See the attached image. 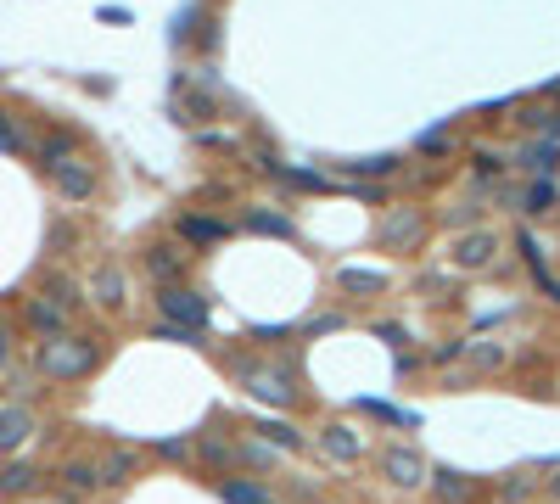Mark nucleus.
<instances>
[{"mask_svg": "<svg viewBox=\"0 0 560 504\" xmlns=\"http://www.w3.org/2000/svg\"><path fill=\"white\" fill-rule=\"evenodd\" d=\"M96 359H101V348L90 342V336H73V331L45 336L40 353H34V364H40L45 381H79V376L96 370Z\"/></svg>", "mask_w": 560, "mask_h": 504, "instance_id": "1", "label": "nucleus"}, {"mask_svg": "<svg viewBox=\"0 0 560 504\" xmlns=\"http://www.w3.org/2000/svg\"><path fill=\"white\" fill-rule=\"evenodd\" d=\"M236 381L258 398V404H269V409H286L297 398V381H292V370H280V364H252V359H241L236 364Z\"/></svg>", "mask_w": 560, "mask_h": 504, "instance_id": "2", "label": "nucleus"}, {"mask_svg": "<svg viewBox=\"0 0 560 504\" xmlns=\"http://www.w3.org/2000/svg\"><path fill=\"white\" fill-rule=\"evenodd\" d=\"M157 314H163V320H174V325H185V331H202V325H208V297L174 280V286H163V292H157Z\"/></svg>", "mask_w": 560, "mask_h": 504, "instance_id": "3", "label": "nucleus"}, {"mask_svg": "<svg viewBox=\"0 0 560 504\" xmlns=\"http://www.w3.org/2000/svg\"><path fill=\"white\" fill-rule=\"evenodd\" d=\"M381 476H387L392 488H432V465H426V454L409 448V443L381 454Z\"/></svg>", "mask_w": 560, "mask_h": 504, "instance_id": "4", "label": "nucleus"}, {"mask_svg": "<svg viewBox=\"0 0 560 504\" xmlns=\"http://www.w3.org/2000/svg\"><path fill=\"white\" fill-rule=\"evenodd\" d=\"M420 236H426V219H420L415 208H392L387 219H381V230H376V241L387 252H415Z\"/></svg>", "mask_w": 560, "mask_h": 504, "instance_id": "5", "label": "nucleus"}, {"mask_svg": "<svg viewBox=\"0 0 560 504\" xmlns=\"http://www.w3.org/2000/svg\"><path fill=\"white\" fill-rule=\"evenodd\" d=\"M45 174H51V185H56L62 202H90V196H96V168L84 163V157H68V163L45 168Z\"/></svg>", "mask_w": 560, "mask_h": 504, "instance_id": "6", "label": "nucleus"}, {"mask_svg": "<svg viewBox=\"0 0 560 504\" xmlns=\"http://www.w3.org/2000/svg\"><path fill=\"white\" fill-rule=\"evenodd\" d=\"M493 252H499V236H493V230H465L448 258H454V269H471V275H476V269L493 264Z\"/></svg>", "mask_w": 560, "mask_h": 504, "instance_id": "7", "label": "nucleus"}, {"mask_svg": "<svg viewBox=\"0 0 560 504\" xmlns=\"http://www.w3.org/2000/svg\"><path fill=\"white\" fill-rule=\"evenodd\" d=\"M146 275H152L157 286H174V280L185 275V252L174 247V241H157V247H146Z\"/></svg>", "mask_w": 560, "mask_h": 504, "instance_id": "8", "label": "nucleus"}, {"mask_svg": "<svg viewBox=\"0 0 560 504\" xmlns=\"http://www.w3.org/2000/svg\"><path fill=\"white\" fill-rule=\"evenodd\" d=\"M320 448H325V454H331V460L353 465V460H359V454H364V437L353 432L348 420H331V426H325V432H320Z\"/></svg>", "mask_w": 560, "mask_h": 504, "instance_id": "9", "label": "nucleus"}, {"mask_svg": "<svg viewBox=\"0 0 560 504\" xmlns=\"http://www.w3.org/2000/svg\"><path fill=\"white\" fill-rule=\"evenodd\" d=\"M62 482H68L62 504H73V499H84V493L107 488V482H101V460H68V465H62Z\"/></svg>", "mask_w": 560, "mask_h": 504, "instance_id": "10", "label": "nucleus"}, {"mask_svg": "<svg viewBox=\"0 0 560 504\" xmlns=\"http://www.w3.org/2000/svg\"><path fill=\"white\" fill-rule=\"evenodd\" d=\"M34 437V415H28L23 404H12V409H0V454H17V448Z\"/></svg>", "mask_w": 560, "mask_h": 504, "instance_id": "11", "label": "nucleus"}, {"mask_svg": "<svg viewBox=\"0 0 560 504\" xmlns=\"http://www.w3.org/2000/svg\"><path fill=\"white\" fill-rule=\"evenodd\" d=\"M28 325L40 336H62L68 331V308L56 303V297H28Z\"/></svg>", "mask_w": 560, "mask_h": 504, "instance_id": "12", "label": "nucleus"}, {"mask_svg": "<svg viewBox=\"0 0 560 504\" xmlns=\"http://www.w3.org/2000/svg\"><path fill=\"white\" fill-rule=\"evenodd\" d=\"M124 292L129 286H124V269L118 264H101L96 275H90V297H96L101 308H124Z\"/></svg>", "mask_w": 560, "mask_h": 504, "instance_id": "13", "label": "nucleus"}, {"mask_svg": "<svg viewBox=\"0 0 560 504\" xmlns=\"http://www.w3.org/2000/svg\"><path fill=\"white\" fill-rule=\"evenodd\" d=\"M432 493H437L443 504H465V499L476 493V482H471L465 471H454V465H437V471H432Z\"/></svg>", "mask_w": 560, "mask_h": 504, "instance_id": "14", "label": "nucleus"}, {"mask_svg": "<svg viewBox=\"0 0 560 504\" xmlns=\"http://www.w3.org/2000/svg\"><path fill=\"white\" fill-rule=\"evenodd\" d=\"M135 471H140V454H135V448H112L107 460H101V482H107V488H124V482H135Z\"/></svg>", "mask_w": 560, "mask_h": 504, "instance_id": "15", "label": "nucleus"}, {"mask_svg": "<svg viewBox=\"0 0 560 504\" xmlns=\"http://www.w3.org/2000/svg\"><path fill=\"white\" fill-rule=\"evenodd\" d=\"M336 286L348 297H376L381 286H387V275H381V269H336Z\"/></svg>", "mask_w": 560, "mask_h": 504, "instance_id": "16", "label": "nucleus"}, {"mask_svg": "<svg viewBox=\"0 0 560 504\" xmlns=\"http://www.w3.org/2000/svg\"><path fill=\"white\" fill-rule=\"evenodd\" d=\"M521 208H527L532 219H544V213H555V208H560V185L549 180V174H544V180H532V185H527V196H521Z\"/></svg>", "mask_w": 560, "mask_h": 504, "instance_id": "17", "label": "nucleus"}, {"mask_svg": "<svg viewBox=\"0 0 560 504\" xmlns=\"http://www.w3.org/2000/svg\"><path fill=\"white\" fill-rule=\"evenodd\" d=\"M252 432L264 437L269 448H286V454H292V448H303V432H297L292 420H258V426H252Z\"/></svg>", "mask_w": 560, "mask_h": 504, "instance_id": "18", "label": "nucleus"}, {"mask_svg": "<svg viewBox=\"0 0 560 504\" xmlns=\"http://www.w3.org/2000/svg\"><path fill=\"white\" fill-rule=\"evenodd\" d=\"M247 230H258V236H292V219H286V213H264V208H252L247 213Z\"/></svg>", "mask_w": 560, "mask_h": 504, "instance_id": "19", "label": "nucleus"}, {"mask_svg": "<svg viewBox=\"0 0 560 504\" xmlns=\"http://www.w3.org/2000/svg\"><path fill=\"white\" fill-rule=\"evenodd\" d=\"M180 236L185 241H219L224 224L219 219H202V213H185V219H180Z\"/></svg>", "mask_w": 560, "mask_h": 504, "instance_id": "20", "label": "nucleus"}, {"mask_svg": "<svg viewBox=\"0 0 560 504\" xmlns=\"http://www.w3.org/2000/svg\"><path fill=\"white\" fill-rule=\"evenodd\" d=\"M68 157H79V152H73V135H62V129H56V135L40 140V163H45V168L68 163Z\"/></svg>", "mask_w": 560, "mask_h": 504, "instance_id": "21", "label": "nucleus"}, {"mask_svg": "<svg viewBox=\"0 0 560 504\" xmlns=\"http://www.w3.org/2000/svg\"><path fill=\"white\" fill-rule=\"evenodd\" d=\"M527 168H532V174H555V168H560V146H555V140L527 146Z\"/></svg>", "mask_w": 560, "mask_h": 504, "instance_id": "22", "label": "nucleus"}, {"mask_svg": "<svg viewBox=\"0 0 560 504\" xmlns=\"http://www.w3.org/2000/svg\"><path fill=\"white\" fill-rule=\"evenodd\" d=\"M34 488V465H0V493H28Z\"/></svg>", "mask_w": 560, "mask_h": 504, "instance_id": "23", "label": "nucleus"}, {"mask_svg": "<svg viewBox=\"0 0 560 504\" xmlns=\"http://www.w3.org/2000/svg\"><path fill=\"white\" fill-rule=\"evenodd\" d=\"M219 493L230 504H269V493L258 488V482H219Z\"/></svg>", "mask_w": 560, "mask_h": 504, "instance_id": "24", "label": "nucleus"}, {"mask_svg": "<svg viewBox=\"0 0 560 504\" xmlns=\"http://www.w3.org/2000/svg\"><path fill=\"white\" fill-rule=\"evenodd\" d=\"M45 297H56L62 308H79V303H84V297H79V286H73L68 275H51V280H45Z\"/></svg>", "mask_w": 560, "mask_h": 504, "instance_id": "25", "label": "nucleus"}, {"mask_svg": "<svg viewBox=\"0 0 560 504\" xmlns=\"http://www.w3.org/2000/svg\"><path fill=\"white\" fill-rule=\"evenodd\" d=\"M359 409H364V415H381V420H398V426H415V415H404V409L381 404V398H359Z\"/></svg>", "mask_w": 560, "mask_h": 504, "instance_id": "26", "label": "nucleus"}, {"mask_svg": "<svg viewBox=\"0 0 560 504\" xmlns=\"http://www.w3.org/2000/svg\"><path fill=\"white\" fill-rule=\"evenodd\" d=\"M28 140H23V129L12 124V112H0V152H23Z\"/></svg>", "mask_w": 560, "mask_h": 504, "instance_id": "27", "label": "nucleus"}, {"mask_svg": "<svg viewBox=\"0 0 560 504\" xmlns=\"http://www.w3.org/2000/svg\"><path fill=\"white\" fill-rule=\"evenodd\" d=\"M348 174H392L398 168V157H370V163H342Z\"/></svg>", "mask_w": 560, "mask_h": 504, "instance_id": "28", "label": "nucleus"}, {"mask_svg": "<svg viewBox=\"0 0 560 504\" xmlns=\"http://www.w3.org/2000/svg\"><path fill=\"white\" fill-rule=\"evenodd\" d=\"M241 460H252L258 471H269V465H275V454H269L264 443H241Z\"/></svg>", "mask_w": 560, "mask_h": 504, "instance_id": "29", "label": "nucleus"}, {"mask_svg": "<svg viewBox=\"0 0 560 504\" xmlns=\"http://www.w3.org/2000/svg\"><path fill=\"white\" fill-rule=\"evenodd\" d=\"M504 499H510V504H521V499H527V493H532V476H510V482H504Z\"/></svg>", "mask_w": 560, "mask_h": 504, "instance_id": "30", "label": "nucleus"}, {"mask_svg": "<svg viewBox=\"0 0 560 504\" xmlns=\"http://www.w3.org/2000/svg\"><path fill=\"white\" fill-rule=\"evenodd\" d=\"M157 454H163V460H185V454H191V443H185V437H163V443H157Z\"/></svg>", "mask_w": 560, "mask_h": 504, "instance_id": "31", "label": "nucleus"}, {"mask_svg": "<svg viewBox=\"0 0 560 504\" xmlns=\"http://www.w3.org/2000/svg\"><path fill=\"white\" fill-rule=\"evenodd\" d=\"M325 331H342V314H320V320L308 325V336H325Z\"/></svg>", "mask_w": 560, "mask_h": 504, "instance_id": "32", "label": "nucleus"}, {"mask_svg": "<svg viewBox=\"0 0 560 504\" xmlns=\"http://www.w3.org/2000/svg\"><path fill=\"white\" fill-rule=\"evenodd\" d=\"M12 364V331H6V320H0V370Z\"/></svg>", "mask_w": 560, "mask_h": 504, "instance_id": "33", "label": "nucleus"}, {"mask_svg": "<svg viewBox=\"0 0 560 504\" xmlns=\"http://www.w3.org/2000/svg\"><path fill=\"white\" fill-rule=\"evenodd\" d=\"M465 353V342H443V348H437V364H448V359H460Z\"/></svg>", "mask_w": 560, "mask_h": 504, "instance_id": "34", "label": "nucleus"}, {"mask_svg": "<svg viewBox=\"0 0 560 504\" xmlns=\"http://www.w3.org/2000/svg\"><path fill=\"white\" fill-rule=\"evenodd\" d=\"M544 493H549V499L560 504V471H555V476H544Z\"/></svg>", "mask_w": 560, "mask_h": 504, "instance_id": "35", "label": "nucleus"}, {"mask_svg": "<svg viewBox=\"0 0 560 504\" xmlns=\"http://www.w3.org/2000/svg\"><path fill=\"white\" fill-rule=\"evenodd\" d=\"M34 504H40V499H34ZM45 504H62V499H45Z\"/></svg>", "mask_w": 560, "mask_h": 504, "instance_id": "36", "label": "nucleus"}]
</instances>
